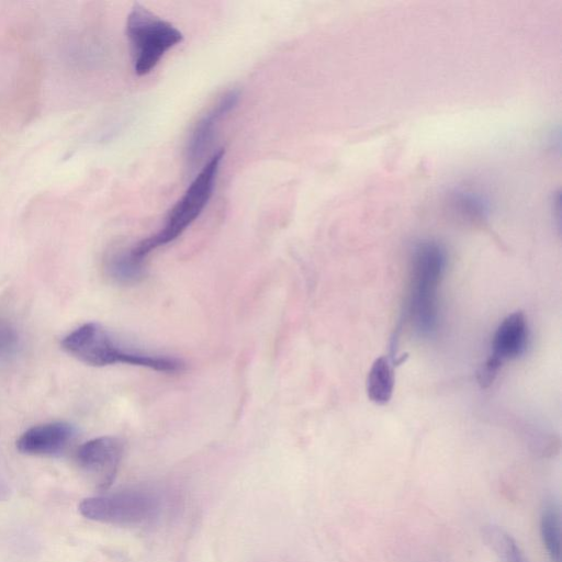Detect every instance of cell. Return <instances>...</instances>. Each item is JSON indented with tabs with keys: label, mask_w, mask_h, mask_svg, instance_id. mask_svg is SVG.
Returning <instances> with one entry per match:
<instances>
[{
	"label": "cell",
	"mask_w": 562,
	"mask_h": 562,
	"mask_svg": "<svg viewBox=\"0 0 562 562\" xmlns=\"http://www.w3.org/2000/svg\"><path fill=\"white\" fill-rule=\"evenodd\" d=\"M223 157L222 149L213 154L182 198L176 202L163 228L129 250L137 261L143 263L150 253L177 240L200 217L215 191Z\"/></svg>",
	"instance_id": "7a4b0ae2"
},
{
	"label": "cell",
	"mask_w": 562,
	"mask_h": 562,
	"mask_svg": "<svg viewBox=\"0 0 562 562\" xmlns=\"http://www.w3.org/2000/svg\"><path fill=\"white\" fill-rule=\"evenodd\" d=\"M63 350L77 361L94 367L125 364L161 373L183 372L178 358L144 353L123 345L114 334L98 323H86L62 341Z\"/></svg>",
	"instance_id": "6da1fadb"
},
{
	"label": "cell",
	"mask_w": 562,
	"mask_h": 562,
	"mask_svg": "<svg viewBox=\"0 0 562 562\" xmlns=\"http://www.w3.org/2000/svg\"><path fill=\"white\" fill-rule=\"evenodd\" d=\"M127 35L132 48L134 71L139 76L151 73L164 55L184 40L181 30L140 4L130 11Z\"/></svg>",
	"instance_id": "277c9868"
},
{
	"label": "cell",
	"mask_w": 562,
	"mask_h": 562,
	"mask_svg": "<svg viewBox=\"0 0 562 562\" xmlns=\"http://www.w3.org/2000/svg\"><path fill=\"white\" fill-rule=\"evenodd\" d=\"M528 328L524 314L514 312L505 318L494 333L491 356L502 364L522 356L527 348Z\"/></svg>",
	"instance_id": "9c48e42d"
},
{
	"label": "cell",
	"mask_w": 562,
	"mask_h": 562,
	"mask_svg": "<svg viewBox=\"0 0 562 562\" xmlns=\"http://www.w3.org/2000/svg\"><path fill=\"white\" fill-rule=\"evenodd\" d=\"M76 436L74 426L66 422H51L31 427L17 441L21 454L37 457L61 455Z\"/></svg>",
	"instance_id": "52a82bcc"
},
{
	"label": "cell",
	"mask_w": 562,
	"mask_h": 562,
	"mask_svg": "<svg viewBox=\"0 0 562 562\" xmlns=\"http://www.w3.org/2000/svg\"><path fill=\"white\" fill-rule=\"evenodd\" d=\"M19 339L15 329L5 321H0V357L13 355L18 347Z\"/></svg>",
	"instance_id": "9a60e30c"
},
{
	"label": "cell",
	"mask_w": 562,
	"mask_h": 562,
	"mask_svg": "<svg viewBox=\"0 0 562 562\" xmlns=\"http://www.w3.org/2000/svg\"><path fill=\"white\" fill-rule=\"evenodd\" d=\"M107 276L120 285L138 284L145 275L143 263L134 258L130 251H117L107 257Z\"/></svg>",
	"instance_id": "7c38bea8"
},
{
	"label": "cell",
	"mask_w": 562,
	"mask_h": 562,
	"mask_svg": "<svg viewBox=\"0 0 562 562\" xmlns=\"http://www.w3.org/2000/svg\"><path fill=\"white\" fill-rule=\"evenodd\" d=\"M125 452L117 437L103 436L83 444L76 452V464L92 477L101 490L108 489L116 479Z\"/></svg>",
	"instance_id": "8992f818"
},
{
	"label": "cell",
	"mask_w": 562,
	"mask_h": 562,
	"mask_svg": "<svg viewBox=\"0 0 562 562\" xmlns=\"http://www.w3.org/2000/svg\"><path fill=\"white\" fill-rule=\"evenodd\" d=\"M485 535L499 562H530L515 538L499 526L490 525Z\"/></svg>",
	"instance_id": "5bb4252c"
},
{
	"label": "cell",
	"mask_w": 562,
	"mask_h": 562,
	"mask_svg": "<svg viewBox=\"0 0 562 562\" xmlns=\"http://www.w3.org/2000/svg\"><path fill=\"white\" fill-rule=\"evenodd\" d=\"M446 263V251L440 243L421 242L413 251L409 313L414 328L423 336H432L438 328V288Z\"/></svg>",
	"instance_id": "3957f363"
},
{
	"label": "cell",
	"mask_w": 562,
	"mask_h": 562,
	"mask_svg": "<svg viewBox=\"0 0 562 562\" xmlns=\"http://www.w3.org/2000/svg\"><path fill=\"white\" fill-rule=\"evenodd\" d=\"M241 94L236 89H232L223 94L217 103L213 105L206 115L197 123L187 143V161L190 165L196 164L209 149L215 138V133L219 122L226 118L230 112L239 104Z\"/></svg>",
	"instance_id": "ba28073f"
},
{
	"label": "cell",
	"mask_w": 562,
	"mask_h": 562,
	"mask_svg": "<svg viewBox=\"0 0 562 562\" xmlns=\"http://www.w3.org/2000/svg\"><path fill=\"white\" fill-rule=\"evenodd\" d=\"M502 363L497 358L490 356L478 373V381L482 388L490 387L496 380Z\"/></svg>",
	"instance_id": "2e32d148"
},
{
	"label": "cell",
	"mask_w": 562,
	"mask_h": 562,
	"mask_svg": "<svg viewBox=\"0 0 562 562\" xmlns=\"http://www.w3.org/2000/svg\"><path fill=\"white\" fill-rule=\"evenodd\" d=\"M451 205L459 217L470 222L487 220L491 211L489 199L474 190L457 191L452 197Z\"/></svg>",
	"instance_id": "4fadbf2b"
},
{
	"label": "cell",
	"mask_w": 562,
	"mask_h": 562,
	"mask_svg": "<svg viewBox=\"0 0 562 562\" xmlns=\"http://www.w3.org/2000/svg\"><path fill=\"white\" fill-rule=\"evenodd\" d=\"M160 511V500L152 492L126 490L83 500L80 512L87 520L114 524L140 525Z\"/></svg>",
	"instance_id": "5b68a950"
},
{
	"label": "cell",
	"mask_w": 562,
	"mask_h": 562,
	"mask_svg": "<svg viewBox=\"0 0 562 562\" xmlns=\"http://www.w3.org/2000/svg\"><path fill=\"white\" fill-rule=\"evenodd\" d=\"M367 395L379 406L387 404L395 390V373L389 358L382 356L376 359L367 377Z\"/></svg>",
	"instance_id": "30bf717a"
},
{
	"label": "cell",
	"mask_w": 562,
	"mask_h": 562,
	"mask_svg": "<svg viewBox=\"0 0 562 562\" xmlns=\"http://www.w3.org/2000/svg\"><path fill=\"white\" fill-rule=\"evenodd\" d=\"M539 531L549 558L553 562H561V513L559 504L554 499L544 502Z\"/></svg>",
	"instance_id": "8fae6325"
}]
</instances>
